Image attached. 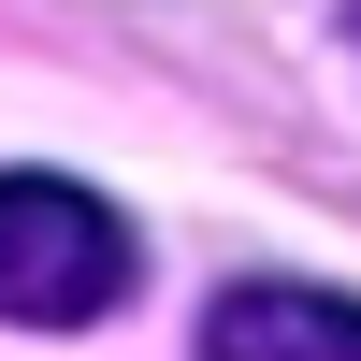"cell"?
Wrapping results in <instances>:
<instances>
[{
    "label": "cell",
    "mask_w": 361,
    "mask_h": 361,
    "mask_svg": "<svg viewBox=\"0 0 361 361\" xmlns=\"http://www.w3.org/2000/svg\"><path fill=\"white\" fill-rule=\"evenodd\" d=\"M347 44H361V0H347Z\"/></svg>",
    "instance_id": "3957f363"
},
{
    "label": "cell",
    "mask_w": 361,
    "mask_h": 361,
    "mask_svg": "<svg viewBox=\"0 0 361 361\" xmlns=\"http://www.w3.org/2000/svg\"><path fill=\"white\" fill-rule=\"evenodd\" d=\"M202 361H361V304L304 275H246L202 304Z\"/></svg>",
    "instance_id": "7a4b0ae2"
},
{
    "label": "cell",
    "mask_w": 361,
    "mask_h": 361,
    "mask_svg": "<svg viewBox=\"0 0 361 361\" xmlns=\"http://www.w3.org/2000/svg\"><path fill=\"white\" fill-rule=\"evenodd\" d=\"M145 275L130 217H116L102 188H73V173H0V318L15 333H87V318H116Z\"/></svg>",
    "instance_id": "6da1fadb"
}]
</instances>
